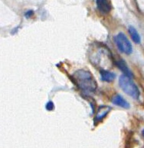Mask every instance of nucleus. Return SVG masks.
Wrapping results in <instances>:
<instances>
[{"label":"nucleus","mask_w":144,"mask_h":148,"mask_svg":"<svg viewBox=\"0 0 144 148\" xmlns=\"http://www.w3.org/2000/svg\"><path fill=\"white\" fill-rule=\"evenodd\" d=\"M114 41L118 50L126 55H130L133 52V46L127 37L122 32L114 36Z\"/></svg>","instance_id":"7ed1b4c3"},{"label":"nucleus","mask_w":144,"mask_h":148,"mask_svg":"<svg viewBox=\"0 0 144 148\" xmlns=\"http://www.w3.org/2000/svg\"><path fill=\"white\" fill-rule=\"evenodd\" d=\"M33 15H34V11H32V10H28V12H26L25 13V16L27 18H31V16H33Z\"/></svg>","instance_id":"9b49d317"},{"label":"nucleus","mask_w":144,"mask_h":148,"mask_svg":"<svg viewBox=\"0 0 144 148\" xmlns=\"http://www.w3.org/2000/svg\"><path fill=\"white\" fill-rule=\"evenodd\" d=\"M100 75H101V80L106 82H111L116 78V75L114 73L104 69L100 70Z\"/></svg>","instance_id":"6e6552de"},{"label":"nucleus","mask_w":144,"mask_h":148,"mask_svg":"<svg viewBox=\"0 0 144 148\" xmlns=\"http://www.w3.org/2000/svg\"><path fill=\"white\" fill-rule=\"evenodd\" d=\"M116 65L117 66V68L124 73V75L126 76H128L130 78H133L134 75H133V73L132 71H130V69L128 68L127 63L125 62V61L124 59H120V60H117L116 61Z\"/></svg>","instance_id":"423d86ee"},{"label":"nucleus","mask_w":144,"mask_h":148,"mask_svg":"<svg viewBox=\"0 0 144 148\" xmlns=\"http://www.w3.org/2000/svg\"><path fill=\"white\" fill-rule=\"evenodd\" d=\"M97 8L102 14L105 15L111 11L112 6L108 0H96Z\"/></svg>","instance_id":"39448f33"},{"label":"nucleus","mask_w":144,"mask_h":148,"mask_svg":"<svg viewBox=\"0 0 144 148\" xmlns=\"http://www.w3.org/2000/svg\"><path fill=\"white\" fill-rule=\"evenodd\" d=\"M119 85L120 88L129 96L134 99H138L140 94L138 87L132 81L131 78L122 75L119 78Z\"/></svg>","instance_id":"f03ea898"},{"label":"nucleus","mask_w":144,"mask_h":148,"mask_svg":"<svg viewBox=\"0 0 144 148\" xmlns=\"http://www.w3.org/2000/svg\"><path fill=\"white\" fill-rule=\"evenodd\" d=\"M142 134H143V136H144V129H143V131H142Z\"/></svg>","instance_id":"f8f14e48"},{"label":"nucleus","mask_w":144,"mask_h":148,"mask_svg":"<svg viewBox=\"0 0 144 148\" xmlns=\"http://www.w3.org/2000/svg\"><path fill=\"white\" fill-rule=\"evenodd\" d=\"M128 31H129V34H130L132 40L136 44H140V41H141V38H140V35L139 32L137 31V30L134 26L130 25V26H129Z\"/></svg>","instance_id":"1a4fd4ad"},{"label":"nucleus","mask_w":144,"mask_h":148,"mask_svg":"<svg viewBox=\"0 0 144 148\" xmlns=\"http://www.w3.org/2000/svg\"><path fill=\"white\" fill-rule=\"evenodd\" d=\"M45 108H46L48 111H53V110H54V103H53L52 101H48V102L46 104Z\"/></svg>","instance_id":"9d476101"},{"label":"nucleus","mask_w":144,"mask_h":148,"mask_svg":"<svg viewBox=\"0 0 144 148\" xmlns=\"http://www.w3.org/2000/svg\"><path fill=\"white\" fill-rule=\"evenodd\" d=\"M112 103L114 105L119 106L120 108H125V109H128L130 108V104L120 94H116L115 96L113 97L112 98Z\"/></svg>","instance_id":"0eeeda50"},{"label":"nucleus","mask_w":144,"mask_h":148,"mask_svg":"<svg viewBox=\"0 0 144 148\" xmlns=\"http://www.w3.org/2000/svg\"><path fill=\"white\" fill-rule=\"evenodd\" d=\"M111 110H112V108L110 106H107V105L100 106L97 110V112L94 117V124H98L101 121H102L107 117V115L110 113V111Z\"/></svg>","instance_id":"20e7f679"},{"label":"nucleus","mask_w":144,"mask_h":148,"mask_svg":"<svg viewBox=\"0 0 144 148\" xmlns=\"http://www.w3.org/2000/svg\"><path fill=\"white\" fill-rule=\"evenodd\" d=\"M74 83L85 94L94 93L97 88V81L91 71L80 69L76 71L71 76Z\"/></svg>","instance_id":"f257e3e1"}]
</instances>
